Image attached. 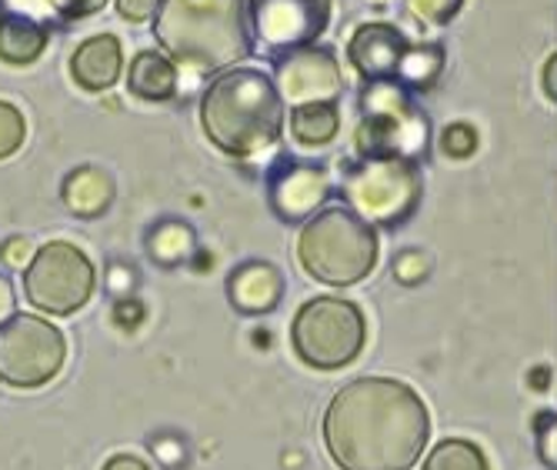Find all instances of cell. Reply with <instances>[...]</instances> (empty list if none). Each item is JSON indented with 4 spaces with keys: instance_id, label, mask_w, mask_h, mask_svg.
Returning a JSON list of instances; mask_svg holds the SVG:
<instances>
[{
    "instance_id": "obj_1",
    "label": "cell",
    "mask_w": 557,
    "mask_h": 470,
    "mask_svg": "<svg viewBox=\"0 0 557 470\" xmlns=\"http://www.w3.org/2000/svg\"><path fill=\"white\" fill-rule=\"evenodd\" d=\"M428 434L424 400L391 378L350 381L324 413V444L341 470H411Z\"/></svg>"
},
{
    "instance_id": "obj_2",
    "label": "cell",
    "mask_w": 557,
    "mask_h": 470,
    "mask_svg": "<svg viewBox=\"0 0 557 470\" xmlns=\"http://www.w3.org/2000/svg\"><path fill=\"white\" fill-rule=\"evenodd\" d=\"M154 37L177 67L224 74L250 54V17L244 0H161Z\"/></svg>"
},
{
    "instance_id": "obj_3",
    "label": "cell",
    "mask_w": 557,
    "mask_h": 470,
    "mask_svg": "<svg viewBox=\"0 0 557 470\" xmlns=\"http://www.w3.org/2000/svg\"><path fill=\"white\" fill-rule=\"evenodd\" d=\"M200 124L208 140L227 157H255L281 140V90L258 67H231L200 97Z\"/></svg>"
},
{
    "instance_id": "obj_4",
    "label": "cell",
    "mask_w": 557,
    "mask_h": 470,
    "mask_svg": "<svg viewBox=\"0 0 557 470\" xmlns=\"http://www.w3.org/2000/svg\"><path fill=\"white\" fill-rule=\"evenodd\" d=\"M300 268L331 287L364 281L377 264V231L347 207H324L297 237Z\"/></svg>"
},
{
    "instance_id": "obj_5",
    "label": "cell",
    "mask_w": 557,
    "mask_h": 470,
    "mask_svg": "<svg viewBox=\"0 0 557 470\" xmlns=\"http://www.w3.org/2000/svg\"><path fill=\"white\" fill-rule=\"evenodd\" d=\"M368 324L358 304L341 297L308 300L290 324V344L297 357L318 371H337L364 350Z\"/></svg>"
},
{
    "instance_id": "obj_6",
    "label": "cell",
    "mask_w": 557,
    "mask_h": 470,
    "mask_svg": "<svg viewBox=\"0 0 557 470\" xmlns=\"http://www.w3.org/2000/svg\"><path fill=\"white\" fill-rule=\"evenodd\" d=\"M97 287V274L90 257L67 244V240H50L44 244L24 271V294L34 310L54 313V318H67V313L81 310Z\"/></svg>"
},
{
    "instance_id": "obj_7",
    "label": "cell",
    "mask_w": 557,
    "mask_h": 470,
    "mask_svg": "<svg viewBox=\"0 0 557 470\" xmlns=\"http://www.w3.org/2000/svg\"><path fill=\"white\" fill-rule=\"evenodd\" d=\"M67 357V341L64 334L34 313H17L14 321L0 327V381L17 387V391H34L50 384Z\"/></svg>"
},
{
    "instance_id": "obj_8",
    "label": "cell",
    "mask_w": 557,
    "mask_h": 470,
    "mask_svg": "<svg viewBox=\"0 0 557 470\" xmlns=\"http://www.w3.org/2000/svg\"><path fill=\"white\" fill-rule=\"evenodd\" d=\"M247 17L268 54H294L327 30L331 0H250Z\"/></svg>"
},
{
    "instance_id": "obj_9",
    "label": "cell",
    "mask_w": 557,
    "mask_h": 470,
    "mask_svg": "<svg viewBox=\"0 0 557 470\" xmlns=\"http://www.w3.org/2000/svg\"><path fill=\"white\" fill-rule=\"evenodd\" d=\"M277 84L284 97L297 103L334 100L341 90V71H337V61L331 58V50L304 47L277 64Z\"/></svg>"
},
{
    "instance_id": "obj_10",
    "label": "cell",
    "mask_w": 557,
    "mask_h": 470,
    "mask_svg": "<svg viewBox=\"0 0 557 470\" xmlns=\"http://www.w3.org/2000/svg\"><path fill=\"white\" fill-rule=\"evenodd\" d=\"M408 44L391 24H364L350 37V64L371 81H391L400 71Z\"/></svg>"
},
{
    "instance_id": "obj_11",
    "label": "cell",
    "mask_w": 557,
    "mask_h": 470,
    "mask_svg": "<svg viewBox=\"0 0 557 470\" xmlns=\"http://www.w3.org/2000/svg\"><path fill=\"white\" fill-rule=\"evenodd\" d=\"M124 67V50L114 34H97L87 37L71 58V74L87 94L111 90Z\"/></svg>"
},
{
    "instance_id": "obj_12",
    "label": "cell",
    "mask_w": 557,
    "mask_h": 470,
    "mask_svg": "<svg viewBox=\"0 0 557 470\" xmlns=\"http://www.w3.org/2000/svg\"><path fill=\"white\" fill-rule=\"evenodd\" d=\"M327 197V181L321 171L311 168H287L281 174H274L271 184V200H274V211L284 221H300L304 214L318 211Z\"/></svg>"
},
{
    "instance_id": "obj_13",
    "label": "cell",
    "mask_w": 557,
    "mask_h": 470,
    "mask_svg": "<svg viewBox=\"0 0 557 470\" xmlns=\"http://www.w3.org/2000/svg\"><path fill=\"white\" fill-rule=\"evenodd\" d=\"M227 294L240 313H268L281 300V274L271 264L250 260V264H244L231 274Z\"/></svg>"
},
{
    "instance_id": "obj_14",
    "label": "cell",
    "mask_w": 557,
    "mask_h": 470,
    "mask_svg": "<svg viewBox=\"0 0 557 470\" xmlns=\"http://www.w3.org/2000/svg\"><path fill=\"white\" fill-rule=\"evenodd\" d=\"M61 200L77 218H100L114 203V177L100 168H77L64 177Z\"/></svg>"
},
{
    "instance_id": "obj_15",
    "label": "cell",
    "mask_w": 557,
    "mask_h": 470,
    "mask_svg": "<svg viewBox=\"0 0 557 470\" xmlns=\"http://www.w3.org/2000/svg\"><path fill=\"white\" fill-rule=\"evenodd\" d=\"M127 90L140 100H168L177 94V64L161 50H140L127 71Z\"/></svg>"
},
{
    "instance_id": "obj_16",
    "label": "cell",
    "mask_w": 557,
    "mask_h": 470,
    "mask_svg": "<svg viewBox=\"0 0 557 470\" xmlns=\"http://www.w3.org/2000/svg\"><path fill=\"white\" fill-rule=\"evenodd\" d=\"M47 47V27L27 14L0 17V61L11 67L34 64Z\"/></svg>"
},
{
    "instance_id": "obj_17",
    "label": "cell",
    "mask_w": 557,
    "mask_h": 470,
    "mask_svg": "<svg viewBox=\"0 0 557 470\" xmlns=\"http://www.w3.org/2000/svg\"><path fill=\"white\" fill-rule=\"evenodd\" d=\"M337 108L334 100H314V103H297L290 114V134L304 147H324L337 134Z\"/></svg>"
},
{
    "instance_id": "obj_18",
    "label": "cell",
    "mask_w": 557,
    "mask_h": 470,
    "mask_svg": "<svg viewBox=\"0 0 557 470\" xmlns=\"http://www.w3.org/2000/svg\"><path fill=\"white\" fill-rule=\"evenodd\" d=\"M424 470H491V467L478 444L465 437H447L434 444V450L424 460Z\"/></svg>"
},
{
    "instance_id": "obj_19",
    "label": "cell",
    "mask_w": 557,
    "mask_h": 470,
    "mask_svg": "<svg viewBox=\"0 0 557 470\" xmlns=\"http://www.w3.org/2000/svg\"><path fill=\"white\" fill-rule=\"evenodd\" d=\"M147 250H150V257L158 260V264L174 268V264H181V260H187L194 253V231L187 224L168 221V224L154 227V234L147 237Z\"/></svg>"
},
{
    "instance_id": "obj_20",
    "label": "cell",
    "mask_w": 557,
    "mask_h": 470,
    "mask_svg": "<svg viewBox=\"0 0 557 470\" xmlns=\"http://www.w3.org/2000/svg\"><path fill=\"white\" fill-rule=\"evenodd\" d=\"M24 137H27V121H24V114L14 108V103L0 100V161H8V157H14V153L24 147Z\"/></svg>"
},
{
    "instance_id": "obj_21",
    "label": "cell",
    "mask_w": 557,
    "mask_h": 470,
    "mask_svg": "<svg viewBox=\"0 0 557 470\" xmlns=\"http://www.w3.org/2000/svg\"><path fill=\"white\" fill-rule=\"evenodd\" d=\"M465 0H408V8L421 17V21H431V24H447L454 14L461 11Z\"/></svg>"
},
{
    "instance_id": "obj_22",
    "label": "cell",
    "mask_w": 557,
    "mask_h": 470,
    "mask_svg": "<svg viewBox=\"0 0 557 470\" xmlns=\"http://www.w3.org/2000/svg\"><path fill=\"white\" fill-rule=\"evenodd\" d=\"M104 4H108V0H47V8L54 11V14H61V17H67V21L90 17V14H97Z\"/></svg>"
},
{
    "instance_id": "obj_23",
    "label": "cell",
    "mask_w": 557,
    "mask_h": 470,
    "mask_svg": "<svg viewBox=\"0 0 557 470\" xmlns=\"http://www.w3.org/2000/svg\"><path fill=\"white\" fill-rule=\"evenodd\" d=\"M474 147H478V134H474L468 124H454V127L444 134V150L454 153V157H468Z\"/></svg>"
},
{
    "instance_id": "obj_24",
    "label": "cell",
    "mask_w": 557,
    "mask_h": 470,
    "mask_svg": "<svg viewBox=\"0 0 557 470\" xmlns=\"http://www.w3.org/2000/svg\"><path fill=\"white\" fill-rule=\"evenodd\" d=\"M161 11V0H117V14L127 24H144Z\"/></svg>"
},
{
    "instance_id": "obj_25",
    "label": "cell",
    "mask_w": 557,
    "mask_h": 470,
    "mask_svg": "<svg viewBox=\"0 0 557 470\" xmlns=\"http://www.w3.org/2000/svg\"><path fill=\"white\" fill-rule=\"evenodd\" d=\"M30 257H34V250H30L27 237H8L4 247H0V260H4L8 268H24V264H30Z\"/></svg>"
},
{
    "instance_id": "obj_26",
    "label": "cell",
    "mask_w": 557,
    "mask_h": 470,
    "mask_svg": "<svg viewBox=\"0 0 557 470\" xmlns=\"http://www.w3.org/2000/svg\"><path fill=\"white\" fill-rule=\"evenodd\" d=\"M14 318H17V294H14V284L0 274V327Z\"/></svg>"
},
{
    "instance_id": "obj_27",
    "label": "cell",
    "mask_w": 557,
    "mask_h": 470,
    "mask_svg": "<svg viewBox=\"0 0 557 470\" xmlns=\"http://www.w3.org/2000/svg\"><path fill=\"white\" fill-rule=\"evenodd\" d=\"M104 470H150L140 457H131V454H114L108 463H104Z\"/></svg>"
},
{
    "instance_id": "obj_28",
    "label": "cell",
    "mask_w": 557,
    "mask_h": 470,
    "mask_svg": "<svg viewBox=\"0 0 557 470\" xmlns=\"http://www.w3.org/2000/svg\"><path fill=\"white\" fill-rule=\"evenodd\" d=\"M131 284H134V271L124 268V264H114V268H111V290H114V294H124Z\"/></svg>"
}]
</instances>
